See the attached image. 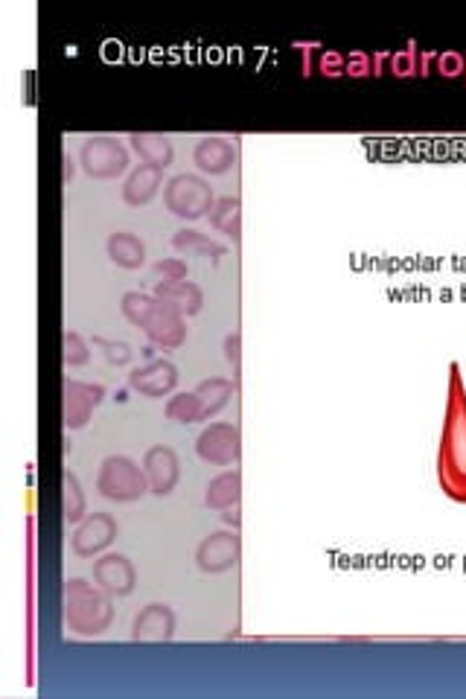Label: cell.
<instances>
[{"label": "cell", "mask_w": 466, "mask_h": 699, "mask_svg": "<svg viewBox=\"0 0 466 699\" xmlns=\"http://www.w3.org/2000/svg\"><path fill=\"white\" fill-rule=\"evenodd\" d=\"M94 583L105 589L111 598H129L137 586V568L117 551H105L100 557H94Z\"/></svg>", "instance_id": "obj_13"}, {"label": "cell", "mask_w": 466, "mask_h": 699, "mask_svg": "<svg viewBox=\"0 0 466 699\" xmlns=\"http://www.w3.org/2000/svg\"><path fill=\"white\" fill-rule=\"evenodd\" d=\"M152 274L158 280H187L190 268H187V260H181V257H167V260H158L152 266Z\"/></svg>", "instance_id": "obj_30"}, {"label": "cell", "mask_w": 466, "mask_h": 699, "mask_svg": "<svg viewBox=\"0 0 466 699\" xmlns=\"http://www.w3.org/2000/svg\"><path fill=\"white\" fill-rule=\"evenodd\" d=\"M193 164H196L201 175H225L236 164V146L228 137L207 134L193 149Z\"/></svg>", "instance_id": "obj_15"}, {"label": "cell", "mask_w": 466, "mask_h": 699, "mask_svg": "<svg viewBox=\"0 0 466 699\" xmlns=\"http://www.w3.org/2000/svg\"><path fill=\"white\" fill-rule=\"evenodd\" d=\"M91 362V344L79 333H65V365L67 367H82Z\"/></svg>", "instance_id": "obj_27"}, {"label": "cell", "mask_w": 466, "mask_h": 699, "mask_svg": "<svg viewBox=\"0 0 466 699\" xmlns=\"http://www.w3.org/2000/svg\"><path fill=\"white\" fill-rule=\"evenodd\" d=\"M417 56H420V50H417L414 44H408L405 50L388 56V65H391L388 70H391L394 76H400V79H405V76H417Z\"/></svg>", "instance_id": "obj_28"}, {"label": "cell", "mask_w": 466, "mask_h": 699, "mask_svg": "<svg viewBox=\"0 0 466 699\" xmlns=\"http://www.w3.org/2000/svg\"><path fill=\"white\" fill-rule=\"evenodd\" d=\"M164 169L152 167V164H137L123 181V201L129 207H146L164 190Z\"/></svg>", "instance_id": "obj_17"}, {"label": "cell", "mask_w": 466, "mask_h": 699, "mask_svg": "<svg viewBox=\"0 0 466 699\" xmlns=\"http://www.w3.org/2000/svg\"><path fill=\"white\" fill-rule=\"evenodd\" d=\"M242 560L239 531H213L196 545V566L204 574H225Z\"/></svg>", "instance_id": "obj_9"}, {"label": "cell", "mask_w": 466, "mask_h": 699, "mask_svg": "<svg viewBox=\"0 0 466 699\" xmlns=\"http://www.w3.org/2000/svg\"><path fill=\"white\" fill-rule=\"evenodd\" d=\"M120 536V525L111 513H88L70 536V551L82 560L105 554Z\"/></svg>", "instance_id": "obj_8"}, {"label": "cell", "mask_w": 466, "mask_h": 699, "mask_svg": "<svg viewBox=\"0 0 466 699\" xmlns=\"http://www.w3.org/2000/svg\"><path fill=\"white\" fill-rule=\"evenodd\" d=\"M344 76H376L373 73V59L367 56V53H350L347 56V70H344Z\"/></svg>", "instance_id": "obj_33"}, {"label": "cell", "mask_w": 466, "mask_h": 699, "mask_svg": "<svg viewBox=\"0 0 466 699\" xmlns=\"http://www.w3.org/2000/svg\"><path fill=\"white\" fill-rule=\"evenodd\" d=\"M79 167L85 169V175L97 178V181H111L126 175L132 167V155L126 149L123 140H117L114 134H91L85 137L82 149H79Z\"/></svg>", "instance_id": "obj_6"}, {"label": "cell", "mask_w": 466, "mask_h": 699, "mask_svg": "<svg viewBox=\"0 0 466 699\" xmlns=\"http://www.w3.org/2000/svg\"><path fill=\"white\" fill-rule=\"evenodd\" d=\"M65 624L73 635L97 638L114 624V598L82 577H70L65 583Z\"/></svg>", "instance_id": "obj_3"}, {"label": "cell", "mask_w": 466, "mask_h": 699, "mask_svg": "<svg viewBox=\"0 0 466 699\" xmlns=\"http://www.w3.org/2000/svg\"><path fill=\"white\" fill-rule=\"evenodd\" d=\"M152 295L164 300L172 312H178L184 318H193L204 309V292H201L199 283H193V280H158Z\"/></svg>", "instance_id": "obj_16"}, {"label": "cell", "mask_w": 466, "mask_h": 699, "mask_svg": "<svg viewBox=\"0 0 466 699\" xmlns=\"http://www.w3.org/2000/svg\"><path fill=\"white\" fill-rule=\"evenodd\" d=\"M94 347H100L102 356H105V362L114 367H126L132 365L134 359V350L129 341H117V338H105V335H94V341H91Z\"/></svg>", "instance_id": "obj_26"}, {"label": "cell", "mask_w": 466, "mask_h": 699, "mask_svg": "<svg viewBox=\"0 0 466 699\" xmlns=\"http://www.w3.org/2000/svg\"><path fill=\"white\" fill-rule=\"evenodd\" d=\"M172 248H175L178 254L210 257L213 263H219V260L228 254V245H222V242L210 239L207 233L196 231V228H181V231H175V236H172Z\"/></svg>", "instance_id": "obj_22"}, {"label": "cell", "mask_w": 466, "mask_h": 699, "mask_svg": "<svg viewBox=\"0 0 466 699\" xmlns=\"http://www.w3.org/2000/svg\"><path fill=\"white\" fill-rule=\"evenodd\" d=\"M315 67L324 73V76H344V70H347V56H341V53H318V62H315Z\"/></svg>", "instance_id": "obj_32"}, {"label": "cell", "mask_w": 466, "mask_h": 699, "mask_svg": "<svg viewBox=\"0 0 466 699\" xmlns=\"http://www.w3.org/2000/svg\"><path fill=\"white\" fill-rule=\"evenodd\" d=\"M65 499H62V513H65L67 525H79L85 516H88V499H85V490H82V481L76 472L65 469Z\"/></svg>", "instance_id": "obj_24"}, {"label": "cell", "mask_w": 466, "mask_h": 699, "mask_svg": "<svg viewBox=\"0 0 466 699\" xmlns=\"http://www.w3.org/2000/svg\"><path fill=\"white\" fill-rule=\"evenodd\" d=\"M120 312L158 350H178L190 335L187 318L172 312L167 303L155 298L152 292H137V289L126 292L120 298Z\"/></svg>", "instance_id": "obj_2"}, {"label": "cell", "mask_w": 466, "mask_h": 699, "mask_svg": "<svg viewBox=\"0 0 466 699\" xmlns=\"http://www.w3.org/2000/svg\"><path fill=\"white\" fill-rule=\"evenodd\" d=\"M105 254L117 268L137 271L146 266V242L132 231H114L105 242Z\"/></svg>", "instance_id": "obj_18"}, {"label": "cell", "mask_w": 466, "mask_h": 699, "mask_svg": "<svg viewBox=\"0 0 466 699\" xmlns=\"http://www.w3.org/2000/svg\"><path fill=\"white\" fill-rule=\"evenodd\" d=\"M73 175H76V161L70 158V152H65V184H70Z\"/></svg>", "instance_id": "obj_35"}, {"label": "cell", "mask_w": 466, "mask_h": 699, "mask_svg": "<svg viewBox=\"0 0 466 699\" xmlns=\"http://www.w3.org/2000/svg\"><path fill=\"white\" fill-rule=\"evenodd\" d=\"M434 65H437V73L446 76V79H461V76H466V56L464 53H458V50L437 53V56H434Z\"/></svg>", "instance_id": "obj_29"}, {"label": "cell", "mask_w": 466, "mask_h": 699, "mask_svg": "<svg viewBox=\"0 0 466 699\" xmlns=\"http://www.w3.org/2000/svg\"><path fill=\"white\" fill-rule=\"evenodd\" d=\"M178 379H181V373L169 359H152V362L134 367L129 373V388L146 400H164V397L175 394Z\"/></svg>", "instance_id": "obj_12"}, {"label": "cell", "mask_w": 466, "mask_h": 699, "mask_svg": "<svg viewBox=\"0 0 466 699\" xmlns=\"http://www.w3.org/2000/svg\"><path fill=\"white\" fill-rule=\"evenodd\" d=\"M222 350H225V359L231 362L233 373H236V379H239V370H242V333L233 330V333L225 335Z\"/></svg>", "instance_id": "obj_31"}, {"label": "cell", "mask_w": 466, "mask_h": 699, "mask_svg": "<svg viewBox=\"0 0 466 699\" xmlns=\"http://www.w3.org/2000/svg\"><path fill=\"white\" fill-rule=\"evenodd\" d=\"M164 204L172 216L184 222H199L204 216H210L216 204V193L201 172H178L164 184Z\"/></svg>", "instance_id": "obj_4"}, {"label": "cell", "mask_w": 466, "mask_h": 699, "mask_svg": "<svg viewBox=\"0 0 466 699\" xmlns=\"http://www.w3.org/2000/svg\"><path fill=\"white\" fill-rule=\"evenodd\" d=\"M242 499V472L239 469H225L216 478H210L207 490H204V504L210 510H228L236 507Z\"/></svg>", "instance_id": "obj_20"}, {"label": "cell", "mask_w": 466, "mask_h": 699, "mask_svg": "<svg viewBox=\"0 0 466 699\" xmlns=\"http://www.w3.org/2000/svg\"><path fill=\"white\" fill-rule=\"evenodd\" d=\"M207 219L222 236H228L233 242L242 239V199L239 196H216V204Z\"/></svg>", "instance_id": "obj_23"}, {"label": "cell", "mask_w": 466, "mask_h": 699, "mask_svg": "<svg viewBox=\"0 0 466 699\" xmlns=\"http://www.w3.org/2000/svg\"><path fill=\"white\" fill-rule=\"evenodd\" d=\"M143 472H146V481H149V493L158 496V499H167L178 487L181 458L167 443H155L143 455Z\"/></svg>", "instance_id": "obj_10"}, {"label": "cell", "mask_w": 466, "mask_h": 699, "mask_svg": "<svg viewBox=\"0 0 466 699\" xmlns=\"http://www.w3.org/2000/svg\"><path fill=\"white\" fill-rule=\"evenodd\" d=\"M169 420L175 423H204V408H201V400L196 397V391H181V394H172L164 405Z\"/></svg>", "instance_id": "obj_25"}, {"label": "cell", "mask_w": 466, "mask_h": 699, "mask_svg": "<svg viewBox=\"0 0 466 699\" xmlns=\"http://www.w3.org/2000/svg\"><path fill=\"white\" fill-rule=\"evenodd\" d=\"M178 618L169 603H146L132 621L134 641H169L175 635Z\"/></svg>", "instance_id": "obj_14"}, {"label": "cell", "mask_w": 466, "mask_h": 699, "mask_svg": "<svg viewBox=\"0 0 466 699\" xmlns=\"http://www.w3.org/2000/svg\"><path fill=\"white\" fill-rule=\"evenodd\" d=\"M437 475H440L443 493L449 499L466 504V388L461 382L458 365H452V379H449V402H446V420H443V434H440Z\"/></svg>", "instance_id": "obj_1"}, {"label": "cell", "mask_w": 466, "mask_h": 699, "mask_svg": "<svg viewBox=\"0 0 466 699\" xmlns=\"http://www.w3.org/2000/svg\"><path fill=\"white\" fill-rule=\"evenodd\" d=\"M239 382H231L225 376H210V379H201L199 385L193 388L196 397L201 400V408H204V420H213L219 411L228 408V402L236 394Z\"/></svg>", "instance_id": "obj_21"}, {"label": "cell", "mask_w": 466, "mask_h": 699, "mask_svg": "<svg viewBox=\"0 0 466 699\" xmlns=\"http://www.w3.org/2000/svg\"><path fill=\"white\" fill-rule=\"evenodd\" d=\"M222 522H225V525H231L233 531H239V528H242V516H239V504H236V507H228V510H222Z\"/></svg>", "instance_id": "obj_34"}, {"label": "cell", "mask_w": 466, "mask_h": 699, "mask_svg": "<svg viewBox=\"0 0 466 699\" xmlns=\"http://www.w3.org/2000/svg\"><path fill=\"white\" fill-rule=\"evenodd\" d=\"M97 493L102 499L117 501V504H132L149 493V481L143 464H137L129 455H108L102 458L97 472Z\"/></svg>", "instance_id": "obj_5"}, {"label": "cell", "mask_w": 466, "mask_h": 699, "mask_svg": "<svg viewBox=\"0 0 466 699\" xmlns=\"http://www.w3.org/2000/svg\"><path fill=\"white\" fill-rule=\"evenodd\" d=\"M102 382H82V379H65V429L79 432L91 423L94 408L105 400Z\"/></svg>", "instance_id": "obj_11"}, {"label": "cell", "mask_w": 466, "mask_h": 699, "mask_svg": "<svg viewBox=\"0 0 466 699\" xmlns=\"http://www.w3.org/2000/svg\"><path fill=\"white\" fill-rule=\"evenodd\" d=\"M129 143L137 152L140 164H152V167L167 169L172 167L175 161V146L169 140L167 134L161 132H132L129 134Z\"/></svg>", "instance_id": "obj_19"}, {"label": "cell", "mask_w": 466, "mask_h": 699, "mask_svg": "<svg viewBox=\"0 0 466 699\" xmlns=\"http://www.w3.org/2000/svg\"><path fill=\"white\" fill-rule=\"evenodd\" d=\"M196 455L210 466H236L242 458V432L239 426L213 420L196 437Z\"/></svg>", "instance_id": "obj_7"}]
</instances>
